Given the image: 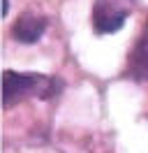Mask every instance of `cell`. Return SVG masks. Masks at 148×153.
Segmentation results:
<instances>
[{"label":"cell","mask_w":148,"mask_h":153,"mask_svg":"<svg viewBox=\"0 0 148 153\" xmlns=\"http://www.w3.org/2000/svg\"><path fill=\"white\" fill-rule=\"evenodd\" d=\"M63 86V81L51 79V76L33 74V72H14V70H5L2 74V105L14 107L16 102L26 100V97H49L58 93Z\"/></svg>","instance_id":"cell-1"},{"label":"cell","mask_w":148,"mask_h":153,"mask_svg":"<svg viewBox=\"0 0 148 153\" xmlns=\"http://www.w3.org/2000/svg\"><path fill=\"white\" fill-rule=\"evenodd\" d=\"M127 19V10L118 7L113 0H97L92 7V28L100 35H109L123 28Z\"/></svg>","instance_id":"cell-2"},{"label":"cell","mask_w":148,"mask_h":153,"mask_svg":"<svg viewBox=\"0 0 148 153\" xmlns=\"http://www.w3.org/2000/svg\"><path fill=\"white\" fill-rule=\"evenodd\" d=\"M46 30V19L44 16H37V14H21L14 26H12V37L16 42H23V44H33L44 35Z\"/></svg>","instance_id":"cell-3"},{"label":"cell","mask_w":148,"mask_h":153,"mask_svg":"<svg viewBox=\"0 0 148 153\" xmlns=\"http://www.w3.org/2000/svg\"><path fill=\"white\" fill-rule=\"evenodd\" d=\"M127 76L144 81L148 76V26L144 28L141 37L137 39V44L132 47L127 58Z\"/></svg>","instance_id":"cell-4"},{"label":"cell","mask_w":148,"mask_h":153,"mask_svg":"<svg viewBox=\"0 0 148 153\" xmlns=\"http://www.w3.org/2000/svg\"><path fill=\"white\" fill-rule=\"evenodd\" d=\"M7 10H9V0H2V16H7Z\"/></svg>","instance_id":"cell-5"}]
</instances>
